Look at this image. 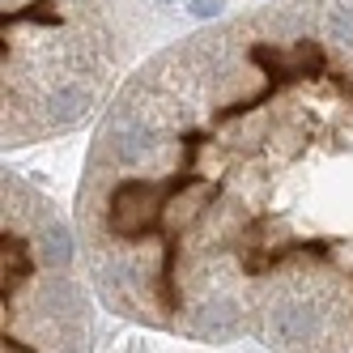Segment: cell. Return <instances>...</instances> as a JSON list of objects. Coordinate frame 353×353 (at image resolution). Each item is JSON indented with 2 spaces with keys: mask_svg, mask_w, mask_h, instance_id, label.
I'll return each instance as SVG.
<instances>
[{
  "mask_svg": "<svg viewBox=\"0 0 353 353\" xmlns=\"http://www.w3.org/2000/svg\"><path fill=\"white\" fill-rule=\"evenodd\" d=\"M323 21L336 39L353 43V5L349 0H323Z\"/></svg>",
  "mask_w": 353,
  "mask_h": 353,
  "instance_id": "cell-2",
  "label": "cell"
},
{
  "mask_svg": "<svg viewBox=\"0 0 353 353\" xmlns=\"http://www.w3.org/2000/svg\"><path fill=\"white\" fill-rule=\"evenodd\" d=\"M192 13L196 17H217L221 13V0H192Z\"/></svg>",
  "mask_w": 353,
  "mask_h": 353,
  "instance_id": "cell-3",
  "label": "cell"
},
{
  "mask_svg": "<svg viewBox=\"0 0 353 353\" xmlns=\"http://www.w3.org/2000/svg\"><path fill=\"white\" fill-rule=\"evenodd\" d=\"M323 5L264 13L162 56L111 111L85 221L103 294L179 327L230 294L264 315L302 298L323 349H353V68L341 145H323Z\"/></svg>",
  "mask_w": 353,
  "mask_h": 353,
  "instance_id": "cell-1",
  "label": "cell"
}]
</instances>
